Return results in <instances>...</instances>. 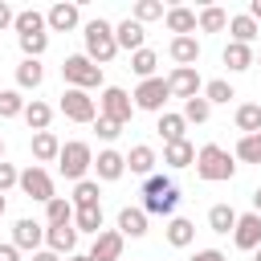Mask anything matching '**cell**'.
<instances>
[{
	"label": "cell",
	"instance_id": "1",
	"mask_svg": "<svg viewBox=\"0 0 261 261\" xmlns=\"http://www.w3.org/2000/svg\"><path fill=\"white\" fill-rule=\"evenodd\" d=\"M237 155H228L224 147H216V143H208V147H200L196 151V175L200 179H208V184H224V179H232L237 175V163H232Z\"/></svg>",
	"mask_w": 261,
	"mask_h": 261
},
{
	"label": "cell",
	"instance_id": "2",
	"mask_svg": "<svg viewBox=\"0 0 261 261\" xmlns=\"http://www.w3.org/2000/svg\"><path fill=\"white\" fill-rule=\"evenodd\" d=\"M82 37H86V57H90L94 65H106V61H114V53H118L114 24H106L102 16H98V20H86Z\"/></svg>",
	"mask_w": 261,
	"mask_h": 261
},
{
	"label": "cell",
	"instance_id": "3",
	"mask_svg": "<svg viewBox=\"0 0 261 261\" xmlns=\"http://www.w3.org/2000/svg\"><path fill=\"white\" fill-rule=\"evenodd\" d=\"M175 204H179V188H175L167 175L143 179V212H151V216H171Z\"/></svg>",
	"mask_w": 261,
	"mask_h": 261
},
{
	"label": "cell",
	"instance_id": "4",
	"mask_svg": "<svg viewBox=\"0 0 261 261\" xmlns=\"http://www.w3.org/2000/svg\"><path fill=\"white\" fill-rule=\"evenodd\" d=\"M61 77H65V86L69 90H94V86H102V65H94L86 53H73V57H65L61 61Z\"/></svg>",
	"mask_w": 261,
	"mask_h": 261
},
{
	"label": "cell",
	"instance_id": "5",
	"mask_svg": "<svg viewBox=\"0 0 261 261\" xmlns=\"http://www.w3.org/2000/svg\"><path fill=\"white\" fill-rule=\"evenodd\" d=\"M57 167H61V175H65V179L82 184V179H86V171L94 167V151H90V143H82V139H73V143H61Z\"/></svg>",
	"mask_w": 261,
	"mask_h": 261
},
{
	"label": "cell",
	"instance_id": "6",
	"mask_svg": "<svg viewBox=\"0 0 261 261\" xmlns=\"http://www.w3.org/2000/svg\"><path fill=\"white\" fill-rule=\"evenodd\" d=\"M130 98H135V110L163 114V106H167V98H171V90H167V77H147V82H139V90H135Z\"/></svg>",
	"mask_w": 261,
	"mask_h": 261
},
{
	"label": "cell",
	"instance_id": "7",
	"mask_svg": "<svg viewBox=\"0 0 261 261\" xmlns=\"http://www.w3.org/2000/svg\"><path fill=\"white\" fill-rule=\"evenodd\" d=\"M98 114L102 118H114V122H130V114H135V98L122 90V86H106L102 90V98H98Z\"/></svg>",
	"mask_w": 261,
	"mask_h": 261
},
{
	"label": "cell",
	"instance_id": "8",
	"mask_svg": "<svg viewBox=\"0 0 261 261\" xmlns=\"http://www.w3.org/2000/svg\"><path fill=\"white\" fill-rule=\"evenodd\" d=\"M57 110H61L69 122H94V118H98V106H94V98H90L86 90H65L61 102H57Z\"/></svg>",
	"mask_w": 261,
	"mask_h": 261
},
{
	"label": "cell",
	"instance_id": "9",
	"mask_svg": "<svg viewBox=\"0 0 261 261\" xmlns=\"http://www.w3.org/2000/svg\"><path fill=\"white\" fill-rule=\"evenodd\" d=\"M29 200H41V204H49L53 200V175L41 167V163H33V167H24L20 171V184H16Z\"/></svg>",
	"mask_w": 261,
	"mask_h": 261
},
{
	"label": "cell",
	"instance_id": "10",
	"mask_svg": "<svg viewBox=\"0 0 261 261\" xmlns=\"http://www.w3.org/2000/svg\"><path fill=\"white\" fill-rule=\"evenodd\" d=\"M167 90H171V98H200V73H196V65H175L171 69V77H167Z\"/></svg>",
	"mask_w": 261,
	"mask_h": 261
},
{
	"label": "cell",
	"instance_id": "11",
	"mask_svg": "<svg viewBox=\"0 0 261 261\" xmlns=\"http://www.w3.org/2000/svg\"><path fill=\"white\" fill-rule=\"evenodd\" d=\"M232 241H237V249H245V253H257V249H261V216H257V212H245V216H237Z\"/></svg>",
	"mask_w": 261,
	"mask_h": 261
},
{
	"label": "cell",
	"instance_id": "12",
	"mask_svg": "<svg viewBox=\"0 0 261 261\" xmlns=\"http://www.w3.org/2000/svg\"><path fill=\"white\" fill-rule=\"evenodd\" d=\"M122 232L118 228H102L98 237H94V245H90V257L94 261H122Z\"/></svg>",
	"mask_w": 261,
	"mask_h": 261
},
{
	"label": "cell",
	"instance_id": "13",
	"mask_svg": "<svg viewBox=\"0 0 261 261\" xmlns=\"http://www.w3.org/2000/svg\"><path fill=\"white\" fill-rule=\"evenodd\" d=\"M77 20H82V8H77V4H65V0L53 4V8L45 12V24H49L53 33H73Z\"/></svg>",
	"mask_w": 261,
	"mask_h": 261
},
{
	"label": "cell",
	"instance_id": "14",
	"mask_svg": "<svg viewBox=\"0 0 261 261\" xmlns=\"http://www.w3.org/2000/svg\"><path fill=\"white\" fill-rule=\"evenodd\" d=\"M41 241H45V228H41L33 216H20V220L12 224V245H16V249H33V253H37Z\"/></svg>",
	"mask_w": 261,
	"mask_h": 261
},
{
	"label": "cell",
	"instance_id": "15",
	"mask_svg": "<svg viewBox=\"0 0 261 261\" xmlns=\"http://www.w3.org/2000/svg\"><path fill=\"white\" fill-rule=\"evenodd\" d=\"M114 41H118V49H126V53L147 49V45H143V41H147V33H143V24H139L135 16H126L122 24H114Z\"/></svg>",
	"mask_w": 261,
	"mask_h": 261
},
{
	"label": "cell",
	"instance_id": "16",
	"mask_svg": "<svg viewBox=\"0 0 261 261\" xmlns=\"http://www.w3.org/2000/svg\"><path fill=\"white\" fill-rule=\"evenodd\" d=\"M94 171H98V179H122V171H126V155H118V151H98V159H94Z\"/></svg>",
	"mask_w": 261,
	"mask_h": 261
},
{
	"label": "cell",
	"instance_id": "17",
	"mask_svg": "<svg viewBox=\"0 0 261 261\" xmlns=\"http://www.w3.org/2000/svg\"><path fill=\"white\" fill-rule=\"evenodd\" d=\"M163 20H167V29H171L175 37H192V33L200 29V16H196L192 8H167Z\"/></svg>",
	"mask_w": 261,
	"mask_h": 261
},
{
	"label": "cell",
	"instance_id": "18",
	"mask_svg": "<svg viewBox=\"0 0 261 261\" xmlns=\"http://www.w3.org/2000/svg\"><path fill=\"white\" fill-rule=\"evenodd\" d=\"M167 53H171L175 65H196V61H200V41H196V37H171Z\"/></svg>",
	"mask_w": 261,
	"mask_h": 261
},
{
	"label": "cell",
	"instance_id": "19",
	"mask_svg": "<svg viewBox=\"0 0 261 261\" xmlns=\"http://www.w3.org/2000/svg\"><path fill=\"white\" fill-rule=\"evenodd\" d=\"M29 147H33V159H37V163H53V159L61 155V139H57L53 130L33 135V143H29Z\"/></svg>",
	"mask_w": 261,
	"mask_h": 261
},
{
	"label": "cell",
	"instance_id": "20",
	"mask_svg": "<svg viewBox=\"0 0 261 261\" xmlns=\"http://www.w3.org/2000/svg\"><path fill=\"white\" fill-rule=\"evenodd\" d=\"M155 151L147 147V143H139V147H130V155H126V167L135 171V175H143V179H151L155 175Z\"/></svg>",
	"mask_w": 261,
	"mask_h": 261
},
{
	"label": "cell",
	"instance_id": "21",
	"mask_svg": "<svg viewBox=\"0 0 261 261\" xmlns=\"http://www.w3.org/2000/svg\"><path fill=\"white\" fill-rule=\"evenodd\" d=\"M73 200H65V196H53L49 204H45V224L49 228H61V224H73Z\"/></svg>",
	"mask_w": 261,
	"mask_h": 261
},
{
	"label": "cell",
	"instance_id": "22",
	"mask_svg": "<svg viewBox=\"0 0 261 261\" xmlns=\"http://www.w3.org/2000/svg\"><path fill=\"white\" fill-rule=\"evenodd\" d=\"M24 122H29V130H33V135L49 130V122H53V106H49V102H41V98H33V102L24 106Z\"/></svg>",
	"mask_w": 261,
	"mask_h": 261
},
{
	"label": "cell",
	"instance_id": "23",
	"mask_svg": "<svg viewBox=\"0 0 261 261\" xmlns=\"http://www.w3.org/2000/svg\"><path fill=\"white\" fill-rule=\"evenodd\" d=\"M163 163L175 167V171H179V167H192V163H196V147H192L188 139H184V143H167V147H163Z\"/></svg>",
	"mask_w": 261,
	"mask_h": 261
},
{
	"label": "cell",
	"instance_id": "24",
	"mask_svg": "<svg viewBox=\"0 0 261 261\" xmlns=\"http://www.w3.org/2000/svg\"><path fill=\"white\" fill-rule=\"evenodd\" d=\"M192 241H196V224H192L188 216H171V224H167V245L188 249Z\"/></svg>",
	"mask_w": 261,
	"mask_h": 261
},
{
	"label": "cell",
	"instance_id": "25",
	"mask_svg": "<svg viewBox=\"0 0 261 261\" xmlns=\"http://www.w3.org/2000/svg\"><path fill=\"white\" fill-rule=\"evenodd\" d=\"M45 245H49L53 253H73V245H77V228H73V224L45 228Z\"/></svg>",
	"mask_w": 261,
	"mask_h": 261
},
{
	"label": "cell",
	"instance_id": "26",
	"mask_svg": "<svg viewBox=\"0 0 261 261\" xmlns=\"http://www.w3.org/2000/svg\"><path fill=\"white\" fill-rule=\"evenodd\" d=\"M228 33H232V41H237V45H253V41H257V20H253L249 12L228 16Z\"/></svg>",
	"mask_w": 261,
	"mask_h": 261
},
{
	"label": "cell",
	"instance_id": "27",
	"mask_svg": "<svg viewBox=\"0 0 261 261\" xmlns=\"http://www.w3.org/2000/svg\"><path fill=\"white\" fill-rule=\"evenodd\" d=\"M220 61H224L232 73H241V69H249V65H253V49H249V45L228 41V45H224V53H220Z\"/></svg>",
	"mask_w": 261,
	"mask_h": 261
},
{
	"label": "cell",
	"instance_id": "28",
	"mask_svg": "<svg viewBox=\"0 0 261 261\" xmlns=\"http://www.w3.org/2000/svg\"><path fill=\"white\" fill-rule=\"evenodd\" d=\"M184 126H188V122H184V114H167V110H163L155 130L163 135V147H167V143H184V139H188V135H184Z\"/></svg>",
	"mask_w": 261,
	"mask_h": 261
},
{
	"label": "cell",
	"instance_id": "29",
	"mask_svg": "<svg viewBox=\"0 0 261 261\" xmlns=\"http://www.w3.org/2000/svg\"><path fill=\"white\" fill-rule=\"evenodd\" d=\"M208 228L220 232V237L232 232V228H237V212H232V204H212V208H208Z\"/></svg>",
	"mask_w": 261,
	"mask_h": 261
},
{
	"label": "cell",
	"instance_id": "30",
	"mask_svg": "<svg viewBox=\"0 0 261 261\" xmlns=\"http://www.w3.org/2000/svg\"><path fill=\"white\" fill-rule=\"evenodd\" d=\"M118 232L122 237H143L147 232V212L143 208H122L118 212Z\"/></svg>",
	"mask_w": 261,
	"mask_h": 261
},
{
	"label": "cell",
	"instance_id": "31",
	"mask_svg": "<svg viewBox=\"0 0 261 261\" xmlns=\"http://www.w3.org/2000/svg\"><path fill=\"white\" fill-rule=\"evenodd\" d=\"M237 130L241 135H261V102L237 106Z\"/></svg>",
	"mask_w": 261,
	"mask_h": 261
},
{
	"label": "cell",
	"instance_id": "32",
	"mask_svg": "<svg viewBox=\"0 0 261 261\" xmlns=\"http://www.w3.org/2000/svg\"><path fill=\"white\" fill-rule=\"evenodd\" d=\"M41 82H45V69H41V61L24 57V61L16 65V86H20V90H37Z\"/></svg>",
	"mask_w": 261,
	"mask_h": 261
},
{
	"label": "cell",
	"instance_id": "33",
	"mask_svg": "<svg viewBox=\"0 0 261 261\" xmlns=\"http://www.w3.org/2000/svg\"><path fill=\"white\" fill-rule=\"evenodd\" d=\"M73 208H102L98 179H82V184H73Z\"/></svg>",
	"mask_w": 261,
	"mask_h": 261
},
{
	"label": "cell",
	"instance_id": "34",
	"mask_svg": "<svg viewBox=\"0 0 261 261\" xmlns=\"http://www.w3.org/2000/svg\"><path fill=\"white\" fill-rule=\"evenodd\" d=\"M16 37H29V33H45L49 24H45V16L37 12V8H24V12H16Z\"/></svg>",
	"mask_w": 261,
	"mask_h": 261
},
{
	"label": "cell",
	"instance_id": "35",
	"mask_svg": "<svg viewBox=\"0 0 261 261\" xmlns=\"http://www.w3.org/2000/svg\"><path fill=\"white\" fill-rule=\"evenodd\" d=\"M155 65H159V53L155 49H139V53H130V69L147 82V77H155Z\"/></svg>",
	"mask_w": 261,
	"mask_h": 261
},
{
	"label": "cell",
	"instance_id": "36",
	"mask_svg": "<svg viewBox=\"0 0 261 261\" xmlns=\"http://www.w3.org/2000/svg\"><path fill=\"white\" fill-rule=\"evenodd\" d=\"M73 228L98 237V232H102V208H77V212H73Z\"/></svg>",
	"mask_w": 261,
	"mask_h": 261
},
{
	"label": "cell",
	"instance_id": "37",
	"mask_svg": "<svg viewBox=\"0 0 261 261\" xmlns=\"http://www.w3.org/2000/svg\"><path fill=\"white\" fill-rule=\"evenodd\" d=\"M232 155H237L241 163H261V135H241Z\"/></svg>",
	"mask_w": 261,
	"mask_h": 261
},
{
	"label": "cell",
	"instance_id": "38",
	"mask_svg": "<svg viewBox=\"0 0 261 261\" xmlns=\"http://www.w3.org/2000/svg\"><path fill=\"white\" fill-rule=\"evenodd\" d=\"M220 29H228V12L216 8V4H208L200 12V33H220Z\"/></svg>",
	"mask_w": 261,
	"mask_h": 261
},
{
	"label": "cell",
	"instance_id": "39",
	"mask_svg": "<svg viewBox=\"0 0 261 261\" xmlns=\"http://www.w3.org/2000/svg\"><path fill=\"white\" fill-rule=\"evenodd\" d=\"M208 118H212V106H208V98H204V94L184 102V122H208Z\"/></svg>",
	"mask_w": 261,
	"mask_h": 261
},
{
	"label": "cell",
	"instance_id": "40",
	"mask_svg": "<svg viewBox=\"0 0 261 261\" xmlns=\"http://www.w3.org/2000/svg\"><path fill=\"white\" fill-rule=\"evenodd\" d=\"M24 98H20V90H0V118H16V114H24Z\"/></svg>",
	"mask_w": 261,
	"mask_h": 261
},
{
	"label": "cell",
	"instance_id": "41",
	"mask_svg": "<svg viewBox=\"0 0 261 261\" xmlns=\"http://www.w3.org/2000/svg\"><path fill=\"white\" fill-rule=\"evenodd\" d=\"M204 98H208V106H216V102H228V98H237V90H232L224 77H212V82L204 86Z\"/></svg>",
	"mask_w": 261,
	"mask_h": 261
},
{
	"label": "cell",
	"instance_id": "42",
	"mask_svg": "<svg viewBox=\"0 0 261 261\" xmlns=\"http://www.w3.org/2000/svg\"><path fill=\"white\" fill-rule=\"evenodd\" d=\"M16 41H20L24 57H33V61H37V57L49 49V33H29V37H16Z\"/></svg>",
	"mask_w": 261,
	"mask_h": 261
},
{
	"label": "cell",
	"instance_id": "43",
	"mask_svg": "<svg viewBox=\"0 0 261 261\" xmlns=\"http://www.w3.org/2000/svg\"><path fill=\"white\" fill-rule=\"evenodd\" d=\"M159 16H167L159 0H139V4H135V20H139V24H147V20H159Z\"/></svg>",
	"mask_w": 261,
	"mask_h": 261
},
{
	"label": "cell",
	"instance_id": "44",
	"mask_svg": "<svg viewBox=\"0 0 261 261\" xmlns=\"http://www.w3.org/2000/svg\"><path fill=\"white\" fill-rule=\"evenodd\" d=\"M94 130H98V139H106V143H114L118 135H122V122H114V118H94Z\"/></svg>",
	"mask_w": 261,
	"mask_h": 261
},
{
	"label": "cell",
	"instance_id": "45",
	"mask_svg": "<svg viewBox=\"0 0 261 261\" xmlns=\"http://www.w3.org/2000/svg\"><path fill=\"white\" fill-rule=\"evenodd\" d=\"M16 184H20V171L0 159V192H8V188H16Z\"/></svg>",
	"mask_w": 261,
	"mask_h": 261
},
{
	"label": "cell",
	"instance_id": "46",
	"mask_svg": "<svg viewBox=\"0 0 261 261\" xmlns=\"http://www.w3.org/2000/svg\"><path fill=\"white\" fill-rule=\"evenodd\" d=\"M192 261H228V257H224L220 249H196V257H192Z\"/></svg>",
	"mask_w": 261,
	"mask_h": 261
},
{
	"label": "cell",
	"instance_id": "47",
	"mask_svg": "<svg viewBox=\"0 0 261 261\" xmlns=\"http://www.w3.org/2000/svg\"><path fill=\"white\" fill-rule=\"evenodd\" d=\"M8 24H16V12H12V8L0 0V29H8Z\"/></svg>",
	"mask_w": 261,
	"mask_h": 261
},
{
	"label": "cell",
	"instance_id": "48",
	"mask_svg": "<svg viewBox=\"0 0 261 261\" xmlns=\"http://www.w3.org/2000/svg\"><path fill=\"white\" fill-rule=\"evenodd\" d=\"M0 261H20V249L16 245H0Z\"/></svg>",
	"mask_w": 261,
	"mask_h": 261
},
{
	"label": "cell",
	"instance_id": "49",
	"mask_svg": "<svg viewBox=\"0 0 261 261\" xmlns=\"http://www.w3.org/2000/svg\"><path fill=\"white\" fill-rule=\"evenodd\" d=\"M33 261H61V253H53V249H37Z\"/></svg>",
	"mask_w": 261,
	"mask_h": 261
},
{
	"label": "cell",
	"instance_id": "50",
	"mask_svg": "<svg viewBox=\"0 0 261 261\" xmlns=\"http://www.w3.org/2000/svg\"><path fill=\"white\" fill-rule=\"evenodd\" d=\"M249 16H253V20H261V0H249Z\"/></svg>",
	"mask_w": 261,
	"mask_h": 261
},
{
	"label": "cell",
	"instance_id": "51",
	"mask_svg": "<svg viewBox=\"0 0 261 261\" xmlns=\"http://www.w3.org/2000/svg\"><path fill=\"white\" fill-rule=\"evenodd\" d=\"M253 212H257V216H261V188H257V192H253Z\"/></svg>",
	"mask_w": 261,
	"mask_h": 261
},
{
	"label": "cell",
	"instance_id": "52",
	"mask_svg": "<svg viewBox=\"0 0 261 261\" xmlns=\"http://www.w3.org/2000/svg\"><path fill=\"white\" fill-rule=\"evenodd\" d=\"M69 261H94L90 253H69Z\"/></svg>",
	"mask_w": 261,
	"mask_h": 261
},
{
	"label": "cell",
	"instance_id": "53",
	"mask_svg": "<svg viewBox=\"0 0 261 261\" xmlns=\"http://www.w3.org/2000/svg\"><path fill=\"white\" fill-rule=\"evenodd\" d=\"M0 216H4V192H0Z\"/></svg>",
	"mask_w": 261,
	"mask_h": 261
},
{
	"label": "cell",
	"instance_id": "54",
	"mask_svg": "<svg viewBox=\"0 0 261 261\" xmlns=\"http://www.w3.org/2000/svg\"><path fill=\"white\" fill-rule=\"evenodd\" d=\"M253 261H261V249H257V253H253Z\"/></svg>",
	"mask_w": 261,
	"mask_h": 261
},
{
	"label": "cell",
	"instance_id": "55",
	"mask_svg": "<svg viewBox=\"0 0 261 261\" xmlns=\"http://www.w3.org/2000/svg\"><path fill=\"white\" fill-rule=\"evenodd\" d=\"M0 159H4V143H0Z\"/></svg>",
	"mask_w": 261,
	"mask_h": 261
},
{
	"label": "cell",
	"instance_id": "56",
	"mask_svg": "<svg viewBox=\"0 0 261 261\" xmlns=\"http://www.w3.org/2000/svg\"><path fill=\"white\" fill-rule=\"evenodd\" d=\"M257 65H261V61H257Z\"/></svg>",
	"mask_w": 261,
	"mask_h": 261
}]
</instances>
